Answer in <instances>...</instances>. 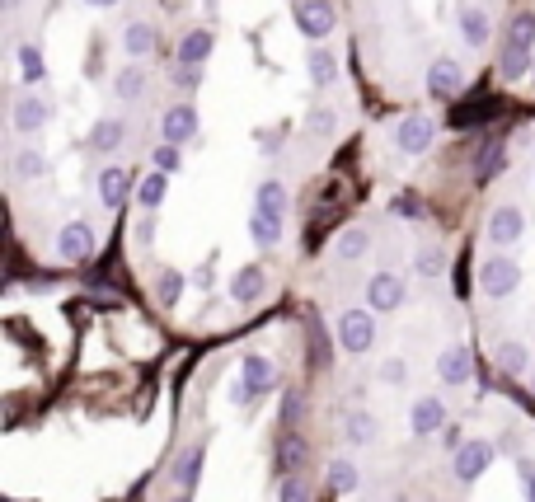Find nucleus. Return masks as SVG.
<instances>
[{"mask_svg": "<svg viewBox=\"0 0 535 502\" xmlns=\"http://www.w3.org/2000/svg\"><path fill=\"white\" fill-rule=\"evenodd\" d=\"M474 376V357L465 343H451V348H442V357H437V381L442 385H465Z\"/></svg>", "mask_w": 535, "mask_h": 502, "instance_id": "nucleus-12", "label": "nucleus"}, {"mask_svg": "<svg viewBox=\"0 0 535 502\" xmlns=\"http://www.w3.org/2000/svg\"><path fill=\"white\" fill-rule=\"evenodd\" d=\"M306 456H310L306 437H296V432H282V437H277V470H282V479H291V474L301 470Z\"/></svg>", "mask_w": 535, "mask_h": 502, "instance_id": "nucleus-19", "label": "nucleus"}, {"mask_svg": "<svg viewBox=\"0 0 535 502\" xmlns=\"http://www.w3.org/2000/svg\"><path fill=\"white\" fill-rule=\"evenodd\" d=\"M343 437H348L352 446H371L376 437H381V423H376L367 409H357V413H348V418H343Z\"/></svg>", "mask_w": 535, "mask_h": 502, "instance_id": "nucleus-27", "label": "nucleus"}, {"mask_svg": "<svg viewBox=\"0 0 535 502\" xmlns=\"http://www.w3.org/2000/svg\"><path fill=\"white\" fill-rule=\"evenodd\" d=\"M169 502H193V493H179V498H169Z\"/></svg>", "mask_w": 535, "mask_h": 502, "instance_id": "nucleus-51", "label": "nucleus"}, {"mask_svg": "<svg viewBox=\"0 0 535 502\" xmlns=\"http://www.w3.org/2000/svg\"><path fill=\"white\" fill-rule=\"evenodd\" d=\"M202 465H207V451H202V446H188L184 456L174 460V484H179V493H193V488H198Z\"/></svg>", "mask_w": 535, "mask_h": 502, "instance_id": "nucleus-22", "label": "nucleus"}, {"mask_svg": "<svg viewBox=\"0 0 535 502\" xmlns=\"http://www.w3.org/2000/svg\"><path fill=\"white\" fill-rule=\"evenodd\" d=\"M531 395H535V376H531Z\"/></svg>", "mask_w": 535, "mask_h": 502, "instance_id": "nucleus-52", "label": "nucleus"}, {"mask_svg": "<svg viewBox=\"0 0 535 502\" xmlns=\"http://www.w3.org/2000/svg\"><path fill=\"white\" fill-rule=\"evenodd\" d=\"M503 169H507V141L493 137L484 151L474 155V179H479V183H493L498 174H503Z\"/></svg>", "mask_w": 535, "mask_h": 502, "instance_id": "nucleus-20", "label": "nucleus"}, {"mask_svg": "<svg viewBox=\"0 0 535 502\" xmlns=\"http://www.w3.org/2000/svg\"><path fill=\"white\" fill-rule=\"evenodd\" d=\"M85 5H90V10H113L118 0H85Z\"/></svg>", "mask_w": 535, "mask_h": 502, "instance_id": "nucleus-50", "label": "nucleus"}, {"mask_svg": "<svg viewBox=\"0 0 535 502\" xmlns=\"http://www.w3.org/2000/svg\"><path fill=\"white\" fill-rule=\"evenodd\" d=\"M240 381H245L254 395H268L277 385V366L268 362V357H259V352H249L245 362H240Z\"/></svg>", "mask_w": 535, "mask_h": 502, "instance_id": "nucleus-17", "label": "nucleus"}, {"mask_svg": "<svg viewBox=\"0 0 535 502\" xmlns=\"http://www.w3.org/2000/svg\"><path fill=\"white\" fill-rule=\"evenodd\" d=\"M291 19H296V29H301V38H310V43H324L329 33L338 29V10L334 0H296V10H291Z\"/></svg>", "mask_w": 535, "mask_h": 502, "instance_id": "nucleus-3", "label": "nucleus"}, {"mask_svg": "<svg viewBox=\"0 0 535 502\" xmlns=\"http://www.w3.org/2000/svg\"><path fill=\"white\" fill-rule=\"evenodd\" d=\"M198 108L193 104H174L165 113V118H160V141H169V146H188V141L198 137Z\"/></svg>", "mask_w": 535, "mask_h": 502, "instance_id": "nucleus-9", "label": "nucleus"}, {"mask_svg": "<svg viewBox=\"0 0 535 502\" xmlns=\"http://www.w3.org/2000/svg\"><path fill=\"white\" fill-rule=\"evenodd\" d=\"M517 470H521V484H526V502H535V465L531 460H521Z\"/></svg>", "mask_w": 535, "mask_h": 502, "instance_id": "nucleus-47", "label": "nucleus"}, {"mask_svg": "<svg viewBox=\"0 0 535 502\" xmlns=\"http://www.w3.org/2000/svg\"><path fill=\"white\" fill-rule=\"evenodd\" d=\"M254 212L287 216V183H282V179H263L259 193H254Z\"/></svg>", "mask_w": 535, "mask_h": 502, "instance_id": "nucleus-28", "label": "nucleus"}, {"mask_svg": "<svg viewBox=\"0 0 535 502\" xmlns=\"http://www.w3.org/2000/svg\"><path fill=\"white\" fill-rule=\"evenodd\" d=\"M123 137H127V122L123 118H99L90 127V146H94V151H104V155L118 151V146H123Z\"/></svg>", "mask_w": 535, "mask_h": 502, "instance_id": "nucleus-25", "label": "nucleus"}, {"mask_svg": "<svg viewBox=\"0 0 535 502\" xmlns=\"http://www.w3.org/2000/svg\"><path fill=\"white\" fill-rule=\"evenodd\" d=\"M521 287V263L507 259V254H493V259L479 263V291L489 296V301H503L512 291Z\"/></svg>", "mask_w": 535, "mask_h": 502, "instance_id": "nucleus-2", "label": "nucleus"}, {"mask_svg": "<svg viewBox=\"0 0 535 502\" xmlns=\"http://www.w3.org/2000/svg\"><path fill=\"white\" fill-rule=\"evenodd\" d=\"M390 212H395V216H409V221H418V216H423V202H418V198H395V202H390Z\"/></svg>", "mask_w": 535, "mask_h": 502, "instance_id": "nucleus-44", "label": "nucleus"}, {"mask_svg": "<svg viewBox=\"0 0 535 502\" xmlns=\"http://www.w3.org/2000/svg\"><path fill=\"white\" fill-rule=\"evenodd\" d=\"M57 254H62V263H85L94 254V226L90 221H66L62 230H57Z\"/></svg>", "mask_w": 535, "mask_h": 502, "instance_id": "nucleus-8", "label": "nucleus"}, {"mask_svg": "<svg viewBox=\"0 0 535 502\" xmlns=\"http://www.w3.org/2000/svg\"><path fill=\"white\" fill-rule=\"evenodd\" d=\"M132 198H137L141 212H160V207H165V198H169V174L151 169V174L137 183V193H132Z\"/></svg>", "mask_w": 535, "mask_h": 502, "instance_id": "nucleus-21", "label": "nucleus"}, {"mask_svg": "<svg viewBox=\"0 0 535 502\" xmlns=\"http://www.w3.org/2000/svg\"><path fill=\"white\" fill-rule=\"evenodd\" d=\"M521 235H526V212H521V207H512V202L493 207V212H489V240L507 249V244H517Z\"/></svg>", "mask_w": 535, "mask_h": 502, "instance_id": "nucleus-11", "label": "nucleus"}, {"mask_svg": "<svg viewBox=\"0 0 535 502\" xmlns=\"http://www.w3.org/2000/svg\"><path fill=\"white\" fill-rule=\"evenodd\" d=\"M334 338L343 352L362 357V352H371V343H376V315H371L367 305H348L334 324Z\"/></svg>", "mask_w": 535, "mask_h": 502, "instance_id": "nucleus-1", "label": "nucleus"}, {"mask_svg": "<svg viewBox=\"0 0 535 502\" xmlns=\"http://www.w3.org/2000/svg\"><path fill=\"white\" fill-rule=\"evenodd\" d=\"M174 85H184V90H198V85H202V66H179V71H174Z\"/></svg>", "mask_w": 535, "mask_h": 502, "instance_id": "nucleus-45", "label": "nucleus"}, {"mask_svg": "<svg viewBox=\"0 0 535 502\" xmlns=\"http://www.w3.org/2000/svg\"><path fill=\"white\" fill-rule=\"evenodd\" d=\"M10 118H15V132H24V137H29V132H43V127H47L52 108H47V99H38V94H19Z\"/></svg>", "mask_w": 535, "mask_h": 502, "instance_id": "nucleus-14", "label": "nucleus"}, {"mask_svg": "<svg viewBox=\"0 0 535 502\" xmlns=\"http://www.w3.org/2000/svg\"><path fill=\"white\" fill-rule=\"evenodd\" d=\"M367 249H371V230L367 226H348L334 240V259L338 263H357L362 254H367Z\"/></svg>", "mask_w": 535, "mask_h": 502, "instance_id": "nucleus-24", "label": "nucleus"}, {"mask_svg": "<svg viewBox=\"0 0 535 502\" xmlns=\"http://www.w3.org/2000/svg\"><path fill=\"white\" fill-rule=\"evenodd\" d=\"M212 282H216V273H212V268H193V287H202V291H207V287H212Z\"/></svg>", "mask_w": 535, "mask_h": 502, "instance_id": "nucleus-49", "label": "nucleus"}, {"mask_svg": "<svg viewBox=\"0 0 535 502\" xmlns=\"http://www.w3.org/2000/svg\"><path fill=\"white\" fill-rule=\"evenodd\" d=\"M155 43H160V38H155V29L151 24H127V33H123V47H127V57H151L155 52Z\"/></svg>", "mask_w": 535, "mask_h": 502, "instance_id": "nucleus-33", "label": "nucleus"}, {"mask_svg": "<svg viewBox=\"0 0 535 502\" xmlns=\"http://www.w3.org/2000/svg\"><path fill=\"white\" fill-rule=\"evenodd\" d=\"M282 230H287V216H273V212L249 216V235H254L263 249H277V244H282Z\"/></svg>", "mask_w": 535, "mask_h": 502, "instance_id": "nucleus-26", "label": "nucleus"}, {"mask_svg": "<svg viewBox=\"0 0 535 502\" xmlns=\"http://www.w3.org/2000/svg\"><path fill=\"white\" fill-rule=\"evenodd\" d=\"M409 301V287L399 273H371L367 277V305H376V315H390Z\"/></svg>", "mask_w": 535, "mask_h": 502, "instance_id": "nucleus-5", "label": "nucleus"}, {"mask_svg": "<svg viewBox=\"0 0 535 502\" xmlns=\"http://www.w3.org/2000/svg\"><path fill=\"white\" fill-rule=\"evenodd\" d=\"M306 66H310V80H315V85H334L338 80V57L334 52H329V47H310V57H306Z\"/></svg>", "mask_w": 535, "mask_h": 502, "instance_id": "nucleus-31", "label": "nucleus"}, {"mask_svg": "<svg viewBox=\"0 0 535 502\" xmlns=\"http://www.w3.org/2000/svg\"><path fill=\"white\" fill-rule=\"evenodd\" d=\"M212 47H216L212 29H188L184 38H179V47H174V61H179V66H202V61L212 57Z\"/></svg>", "mask_w": 535, "mask_h": 502, "instance_id": "nucleus-16", "label": "nucleus"}, {"mask_svg": "<svg viewBox=\"0 0 535 502\" xmlns=\"http://www.w3.org/2000/svg\"><path fill=\"white\" fill-rule=\"evenodd\" d=\"M460 33H465V43L470 47H489V15H484V10H460Z\"/></svg>", "mask_w": 535, "mask_h": 502, "instance_id": "nucleus-32", "label": "nucleus"}, {"mask_svg": "<svg viewBox=\"0 0 535 502\" xmlns=\"http://www.w3.org/2000/svg\"><path fill=\"white\" fill-rule=\"evenodd\" d=\"M507 43H517L531 52L535 47V10H517V15L507 19Z\"/></svg>", "mask_w": 535, "mask_h": 502, "instance_id": "nucleus-35", "label": "nucleus"}, {"mask_svg": "<svg viewBox=\"0 0 535 502\" xmlns=\"http://www.w3.org/2000/svg\"><path fill=\"white\" fill-rule=\"evenodd\" d=\"M465 90V66L456 57H437L428 66V94L432 99H456Z\"/></svg>", "mask_w": 535, "mask_h": 502, "instance_id": "nucleus-10", "label": "nucleus"}, {"mask_svg": "<svg viewBox=\"0 0 535 502\" xmlns=\"http://www.w3.org/2000/svg\"><path fill=\"white\" fill-rule=\"evenodd\" d=\"M413 273L418 277H442L446 273V254L442 249H418V254H413Z\"/></svg>", "mask_w": 535, "mask_h": 502, "instance_id": "nucleus-37", "label": "nucleus"}, {"mask_svg": "<svg viewBox=\"0 0 535 502\" xmlns=\"http://www.w3.org/2000/svg\"><path fill=\"white\" fill-rule=\"evenodd\" d=\"M423 502H432V498H423Z\"/></svg>", "mask_w": 535, "mask_h": 502, "instance_id": "nucleus-53", "label": "nucleus"}, {"mask_svg": "<svg viewBox=\"0 0 535 502\" xmlns=\"http://www.w3.org/2000/svg\"><path fill=\"white\" fill-rule=\"evenodd\" d=\"M446 404L437 395H423V399H413V409H409V432L413 437H437V432H446Z\"/></svg>", "mask_w": 535, "mask_h": 502, "instance_id": "nucleus-7", "label": "nucleus"}, {"mask_svg": "<svg viewBox=\"0 0 535 502\" xmlns=\"http://www.w3.org/2000/svg\"><path fill=\"white\" fill-rule=\"evenodd\" d=\"M493 465V442H465L451 456V474H456L460 484H474V479H484Z\"/></svg>", "mask_w": 535, "mask_h": 502, "instance_id": "nucleus-6", "label": "nucleus"}, {"mask_svg": "<svg viewBox=\"0 0 535 502\" xmlns=\"http://www.w3.org/2000/svg\"><path fill=\"white\" fill-rule=\"evenodd\" d=\"M432 141H437V122L428 113H409V118H399L395 127V146L404 155H428Z\"/></svg>", "mask_w": 535, "mask_h": 502, "instance_id": "nucleus-4", "label": "nucleus"}, {"mask_svg": "<svg viewBox=\"0 0 535 502\" xmlns=\"http://www.w3.org/2000/svg\"><path fill=\"white\" fill-rule=\"evenodd\" d=\"M15 174L19 179H43L47 174L43 151H15Z\"/></svg>", "mask_w": 535, "mask_h": 502, "instance_id": "nucleus-38", "label": "nucleus"}, {"mask_svg": "<svg viewBox=\"0 0 535 502\" xmlns=\"http://www.w3.org/2000/svg\"><path fill=\"white\" fill-rule=\"evenodd\" d=\"M324 484H329V493H338V498H348V493H357V484H362V474H357V465H352L348 456H334L329 465H324Z\"/></svg>", "mask_w": 535, "mask_h": 502, "instance_id": "nucleus-18", "label": "nucleus"}, {"mask_svg": "<svg viewBox=\"0 0 535 502\" xmlns=\"http://www.w3.org/2000/svg\"><path fill=\"white\" fill-rule=\"evenodd\" d=\"M127 193H132V169L108 165L104 174H99V202H104L108 212H118V207L127 202Z\"/></svg>", "mask_w": 535, "mask_h": 502, "instance_id": "nucleus-15", "label": "nucleus"}, {"mask_svg": "<svg viewBox=\"0 0 535 502\" xmlns=\"http://www.w3.org/2000/svg\"><path fill=\"white\" fill-rule=\"evenodd\" d=\"M301 409H306V399L296 395V390H287V395H282V432H296V423H301Z\"/></svg>", "mask_w": 535, "mask_h": 502, "instance_id": "nucleus-41", "label": "nucleus"}, {"mask_svg": "<svg viewBox=\"0 0 535 502\" xmlns=\"http://www.w3.org/2000/svg\"><path fill=\"white\" fill-rule=\"evenodd\" d=\"M179 291H184V277H179V273H160V305H174V301H179Z\"/></svg>", "mask_w": 535, "mask_h": 502, "instance_id": "nucleus-43", "label": "nucleus"}, {"mask_svg": "<svg viewBox=\"0 0 535 502\" xmlns=\"http://www.w3.org/2000/svg\"><path fill=\"white\" fill-rule=\"evenodd\" d=\"M151 169H160V174H179V169H184V146L160 141V146L151 151Z\"/></svg>", "mask_w": 535, "mask_h": 502, "instance_id": "nucleus-36", "label": "nucleus"}, {"mask_svg": "<svg viewBox=\"0 0 535 502\" xmlns=\"http://www.w3.org/2000/svg\"><path fill=\"white\" fill-rule=\"evenodd\" d=\"M376 381L381 385H404L409 381V362H404V357H385V362L376 366Z\"/></svg>", "mask_w": 535, "mask_h": 502, "instance_id": "nucleus-39", "label": "nucleus"}, {"mask_svg": "<svg viewBox=\"0 0 535 502\" xmlns=\"http://www.w3.org/2000/svg\"><path fill=\"white\" fill-rule=\"evenodd\" d=\"M263 291H268V273H263L259 263H249V268H240V273L230 277V301L235 305L263 301Z\"/></svg>", "mask_w": 535, "mask_h": 502, "instance_id": "nucleus-13", "label": "nucleus"}, {"mask_svg": "<svg viewBox=\"0 0 535 502\" xmlns=\"http://www.w3.org/2000/svg\"><path fill=\"white\" fill-rule=\"evenodd\" d=\"M277 502H310L306 479H296V474H291V479H282V484H277Z\"/></svg>", "mask_w": 535, "mask_h": 502, "instance_id": "nucleus-42", "label": "nucleus"}, {"mask_svg": "<svg viewBox=\"0 0 535 502\" xmlns=\"http://www.w3.org/2000/svg\"><path fill=\"white\" fill-rule=\"evenodd\" d=\"M526 71H531V52L517 43H503V52H498V76L503 80H526Z\"/></svg>", "mask_w": 535, "mask_h": 502, "instance_id": "nucleus-29", "label": "nucleus"}, {"mask_svg": "<svg viewBox=\"0 0 535 502\" xmlns=\"http://www.w3.org/2000/svg\"><path fill=\"white\" fill-rule=\"evenodd\" d=\"M15 57H19V85H29V90H38L47 80V61H43V52L33 43H19L15 47Z\"/></svg>", "mask_w": 535, "mask_h": 502, "instance_id": "nucleus-23", "label": "nucleus"}, {"mask_svg": "<svg viewBox=\"0 0 535 502\" xmlns=\"http://www.w3.org/2000/svg\"><path fill=\"white\" fill-rule=\"evenodd\" d=\"M526 366H531V348H526V343H517V338L498 343V371H507V376H526Z\"/></svg>", "mask_w": 535, "mask_h": 502, "instance_id": "nucleus-30", "label": "nucleus"}, {"mask_svg": "<svg viewBox=\"0 0 535 502\" xmlns=\"http://www.w3.org/2000/svg\"><path fill=\"white\" fill-rule=\"evenodd\" d=\"M249 399H259V395H254V390H249L245 381H235V385H230V404H235V409H245Z\"/></svg>", "mask_w": 535, "mask_h": 502, "instance_id": "nucleus-46", "label": "nucleus"}, {"mask_svg": "<svg viewBox=\"0 0 535 502\" xmlns=\"http://www.w3.org/2000/svg\"><path fill=\"white\" fill-rule=\"evenodd\" d=\"M113 94H118L123 104L141 99V94H146V71H141V66H127V71H118V76H113Z\"/></svg>", "mask_w": 535, "mask_h": 502, "instance_id": "nucleus-34", "label": "nucleus"}, {"mask_svg": "<svg viewBox=\"0 0 535 502\" xmlns=\"http://www.w3.org/2000/svg\"><path fill=\"white\" fill-rule=\"evenodd\" d=\"M306 132H315V137H334L338 132V113L334 108H315L306 118Z\"/></svg>", "mask_w": 535, "mask_h": 502, "instance_id": "nucleus-40", "label": "nucleus"}, {"mask_svg": "<svg viewBox=\"0 0 535 502\" xmlns=\"http://www.w3.org/2000/svg\"><path fill=\"white\" fill-rule=\"evenodd\" d=\"M442 437H446V451H451V456H456V451H460V446H465V432H460V427H456V423H451V427H446V432H442Z\"/></svg>", "mask_w": 535, "mask_h": 502, "instance_id": "nucleus-48", "label": "nucleus"}]
</instances>
